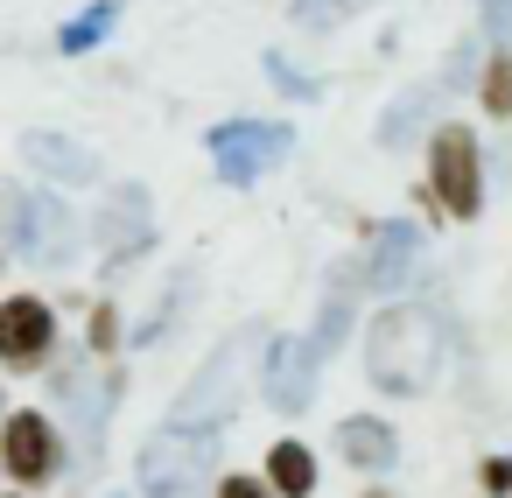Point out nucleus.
<instances>
[{
	"mask_svg": "<svg viewBox=\"0 0 512 498\" xmlns=\"http://www.w3.org/2000/svg\"><path fill=\"white\" fill-rule=\"evenodd\" d=\"M260 64H267V78H274V92H281V99H295V106H309V99H323V78H309V71H295V64H288L281 50H267Z\"/></svg>",
	"mask_w": 512,
	"mask_h": 498,
	"instance_id": "aec40b11",
	"label": "nucleus"
},
{
	"mask_svg": "<svg viewBox=\"0 0 512 498\" xmlns=\"http://www.w3.org/2000/svg\"><path fill=\"white\" fill-rule=\"evenodd\" d=\"M470 78H477V43H463V50L442 64V85H470Z\"/></svg>",
	"mask_w": 512,
	"mask_h": 498,
	"instance_id": "b1692460",
	"label": "nucleus"
},
{
	"mask_svg": "<svg viewBox=\"0 0 512 498\" xmlns=\"http://www.w3.org/2000/svg\"><path fill=\"white\" fill-rule=\"evenodd\" d=\"M120 15H127L120 0H92L85 15H71V22L57 29V50H64V57H85V50H99V43L120 29Z\"/></svg>",
	"mask_w": 512,
	"mask_h": 498,
	"instance_id": "f3484780",
	"label": "nucleus"
},
{
	"mask_svg": "<svg viewBox=\"0 0 512 498\" xmlns=\"http://www.w3.org/2000/svg\"><path fill=\"white\" fill-rule=\"evenodd\" d=\"M0 498H8V491H0Z\"/></svg>",
	"mask_w": 512,
	"mask_h": 498,
	"instance_id": "c85d7f7f",
	"label": "nucleus"
},
{
	"mask_svg": "<svg viewBox=\"0 0 512 498\" xmlns=\"http://www.w3.org/2000/svg\"><path fill=\"white\" fill-rule=\"evenodd\" d=\"M484 36L491 43H512V0H484Z\"/></svg>",
	"mask_w": 512,
	"mask_h": 498,
	"instance_id": "5701e85b",
	"label": "nucleus"
},
{
	"mask_svg": "<svg viewBox=\"0 0 512 498\" xmlns=\"http://www.w3.org/2000/svg\"><path fill=\"white\" fill-rule=\"evenodd\" d=\"M106 498H127V491H106Z\"/></svg>",
	"mask_w": 512,
	"mask_h": 498,
	"instance_id": "cd10ccee",
	"label": "nucleus"
},
{
	"mask_svg": "<svg viewBox=\"0 0 512 498\" xmlns=\"http://www.w3.org/2000/svg\"><path fill=\"white\" fill-rule=\"evenodd\" d=\"M421 253H428L421 225H407V218L372 225V253H365V267H358V288H372V295H393V302H400V288L421 274Z\"/></svg>",
	"mask_w": 512,
	"mask_h": 498,
	"instance_id": "1a4fd4ad",
	"label": "nucleus"
},
{
	"mask_svg": "<svg viewBox=\"0 0 512 498\" xmlns=\"http://www.w3.org/2000/svg\"><path fill=\"white\" fill-rule=\"evenodd\" d=\"M477 99H484V113H491V120H512V50H498V57L484 64Z\"/></svg>",
	"mask_w": 512,
	"mask_h": 498,
	"instance_id": "6ab92c4d",
	"label": "nucleus"
},
{
	"mask_svg": "<svg viewBox=\"0 0 512 498\" xmlns=\"http://www.w3.org/2000/svg\"><path fill=\"white\" fill-rule=\"evenodd\" d=\"M421 204H435L442 218H477L484 211V148H477V127L463 120H442L428 134V183L414 190Z\"/></svg>",
	"mask_w": 512,
	"mask_h": 498,
	"instance_id": "20e7f679",
	"label": "nucleus"
},
{
	"mask_svg": "<svg viewBox=\"0 0 512 498\" xmlns=\"http://www.w3.org/2000/svg\"><path fill=\"white\" fill-rule=\"evenodd\" d=\"M218 449L225 435L218 428H176L162 421L148 442H141V498H204L211 477H218Z\"/></svg>",
	"mask_w": 512,
	"mask_h": 498,
	"instance_id": "7ed1b4c3",
	"label": "nucleus"
},
{
	"mask_svg": "<svg viewBox=\"0 0 512 498\" xmlns=\"http://www.w3.org/2000/svg\"><path fill=\"white\" fill-rule=\"evenodd\" d=\"M211 498H274V491H267L260 477H218V484H211Z\"/></svg>",
	"mask_w": 512,
	"mask_h": 498,
	"instance_id": "393cba45",
	"label": "nucleus"
},
{
	"mask_svg": "<svg viewBox=\"0 0 512 498\" xmlns=\"http://www.w3.org/2000/svg\"><path fill=\"white\" fill-rule=\"evenodd\" d=\"M92 239H99V253L113 267H127L134 253H148L155 246V197H148V183H113L106 204H99V218H92Z\"/></svg>",
	"mask_w": 512,
	"mask_h": 498,
	"instance_id": "423d86ee",
	"label": "nucleus"
},
{
	"mask_svg": "<svg viewBox=\"0 0 512 498\" xmlns=\"http://www.w3.org/2000/svg\"><path fill=\"white\" fill-rule=\"evenodd\" d=\"M435 106H442V85H407V92L379 113V148H407L421 127H435Z\"/></svg>",
	"mask_w": 512,
	"mask_h": 498,
	"instance_id": "2eb2a0df",
	"label": "nucleus"
},
{
	"mask_svg": "<svg viewBox=\"0 0 512 498\" xmlns=\"http://www.w3.org/2000/svg\"><path fill=\"white\" fill-rule=\"evenodd\" d=\"M57 463H64V442H57L50 414L22 407V414L0 421V470H8L15 484H50V477H57Z\"/></svg>",
	"mask_w": 512,
	"mask_h": 498,
	"instance_id": "6e6552de",
	"label": "nucleus"
},
{
	"mask_svg": "<svg viewBox=\"0 0 512 498\" xmlns=\"http://www.w3.org/2000/svg\"><path fill=\"white\" fill-rule=\"evenodd\" d=\"M484 484L505 491V484H512V456H491V463H484Z\"/></svg>",
	"mask_w": 512,
	"mask_h": 498,
	"instance_id": "a878e982",
	"label": "nucleus"
},
{
	"mask_svg": "<svg viewBox=\"0 0 512 498\" xmlns=\"http://www.w3.org/2000/svg\"><path fill=\"white\" fill-rule=\"evenodd\" d=\"M113 344H120V309L99 302V309H92V351H113Z\"/></svg>",
	"mask_w": 512,
	"mask_h": 498,
	"instance_id": "4be33fe9",
	"label": "nucleus"
},
{
	"mask_svg": "<svg viewBox=\"0 0 512 498\" xmlns=\"http://www.w3.org/2000/svg\"><path fill=\"white\" fill-rule=\"evenodd\" d=\"M365 498H393V491H365Z\"/></svg>",
	"mask_w": 512,
	"mask_h": 498,
	"instance_id": "bb28decb",
	"label": "nucleus"
},
{
	"mask_svg": "<svg viewBox=\"0 0 512 498\" xmlns=\"http://www.w3.org/2000/svg\"><path fill=\"white\" fill-rule=\"evenodd\" d=\"M22 155H29V169H43L50 183H99V155H92L85 141L57 134V127H29V134H22Z\"/></svg>",
	"mask_w": 512,
	"mask_h": 498,
	"instance_id": "ddd939ff",
	"label": "nucleus"
},
{
	"mask_svg": "<svg viewBox=\"0 0 512 498\" xmlns=\"http://www.w3.org/2000/svg\"><path fill=\"white\" fill-rule=\"evenodd\" d=\"M50 351H57V309L43 295H8V302H0V365L29 372Z\"/></svg>",
	"mask_w": 512,
	"mask_h": 498,
	"instance_id": "9d476101",
	"label": "nucleus"
},
{
	"mask_svg": "<svg viewBox=\"0 0 512 498\" xmlns=\"http://www.w3.org/2000/svg\"><path fill=\"white\" fill-rule=\"evenodd\" d=\"M316 372H323V351L309 337H274L260 358V400L274 414H302L316 400Z\"/></svg>",
	"mask_w": 512,
	"mask_h": 498,
	"instance_id": "0eeeda50",
	"label": "nucleus"
},
{
	"mask_svg": "<svg viewBox=\"0 0 512 498\" xmlns=\"http://www.w3.org/2000/svg\"><path fill=\"white\" fill-rule=\"evenodd\" d=\"M442 358H449V316L428 309V302H386L372 323H365V379L393 400H414L442 379Z\"/></svg>",
	"mask_w": 512,
	"mask_h": 498,
	"instance_id": "f257e3e1",
	"label": "nucleus"
},
{
	"mask_svg": "<svg viewBox=\"0 0 512 498\" xmlns=\"http://www.w3.org/2000/svg\"><path fill=\"white\" fill-rule=\"evenodd\" d=\"M260 484H267L274 498H309V491H316V456H309V442H274Z\"/></svg>",
	"mask_w": 512,
	"mask_h": 498,
	"instance_id": "dca6fc26",
	"label": "nucleus"
},
{
	"mask_svg": "<svg viewBox=\"0 0 512 498\" xmlns=\"http://www.w3.org/2000/svg\"><path fill=\"white\" fill-rule=\"evenodd\" d=\"M78 239H85V225H78V211L57 190L29 197V211H22V253L36 267H71L78 260Z\"/></svg>",
	"mask_w": 512,
	"mask_h": 498,
	"instance_id": "f8f14e48",
	"label": "nucleus"
},
{
	"mask_svg": "<svg viewBox=\"0 0 512 498\" xmlns=\"http://www.w3.org/2000/svg\"><path fill=\"white\" fill-rule=\"evenodd\" d=\"M190 295H197V274H176V288H169V295H162V309H155V316L134 330V344H162V337L176 330V316L190 309Z\"/></svg>",
	"mask_w": 512,
	"mask_h": 498,
	"instance_id": "a211bd4d",
	"label": "nucleus"
},
{
	"mask_svg": "<svg viewBox=\"0 0 512 498\" xmlns=\"http://www.w3.org/2000/svg\"><path fill=\"white\" fill-rule=\"evenodd\" d=\"M57 400L71 407V435L85 442V456H99L106 414L120 407V372H85V358H78V365L57 372Z\"/></svg>",
	"mask_w": 512,
	"mask_h": 498,
	"instance_id": "9b49d317",
	"label": "nucleus"
},
{
	"mask_svg": "<svg viewBox=\"0 0 512 498\" xmlns=\"http://www.w3.org/2000/svg\"><path fill=\"white\" fill-rule=\"evenodd\" d=\"M337 456L351 463V470H393L400 463V435L386 428V421H372V414H344L337 421Z\"/></svg>",
	"mask_w": 512,
	"mask_h": 498,
	"instance_id": "4468645a",
	"label": "nucleus"
},
{
	"mask_svg": "<svg viewBox=\"0 0 512 498\" xmlns=\"http://www.w3.org/2000/svg\"><path fill=\"white\" fill-rule=\"evenodd\" d=\"M267 344H274V330H267V323H239V330H232L204 365H197V379L176 393L169 421H176V428H225V421H232V407L253 393Z\"/></svg>",
	"mask_w": 512,
	"mask_h": 498,
	"instance_id": "f03ea898",
	"label": "nucleus"
},
{
	"mask_svg": "<svg viewBox=\"0 0 512 498\" xmlns=\"http://www.w3.org/2000/svg\"><path fill=\"white\" fill-rule=\"evenodd\" d=\"M22 211H29V190L0 176V260L22 253Z\"/></svg>",
	"mask_w": 512,
	"mask_h": 498,
	"instance_id": "412c9836",
	"label": "nucleus"
},
{
	"mask_svg": "<svg viewBox=\"0 0 512 498\" xmlns=\"http://www.w3.org/2000/svg\"><path fill=\"white\" fill-rule=\"evenodd\" d=\"M204 155L225 190H253L260 176H274L295 155V127L288 120H218L204 134Z\"/></svg>",
	"mask_w": 512,
	"mask_h": 498,
	"instance_id": "39448f33",
	"label": "nucleus"
}]
</instances>
